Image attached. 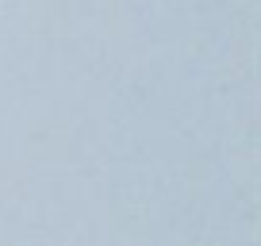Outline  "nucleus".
<instances>
[]
</instances>
